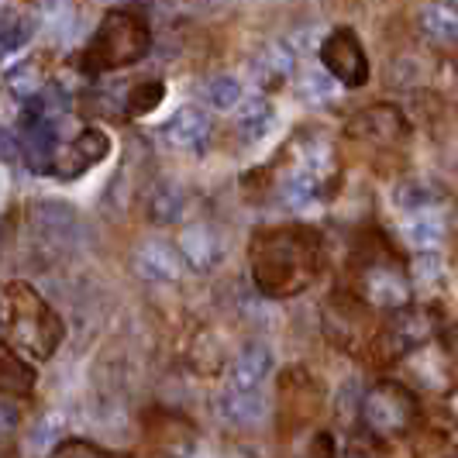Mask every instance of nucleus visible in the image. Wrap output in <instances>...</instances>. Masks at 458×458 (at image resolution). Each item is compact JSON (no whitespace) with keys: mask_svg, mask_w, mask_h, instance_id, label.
<instances>
[{"mask_svg":"<svg viewBox=\"0 0 458 458\" xmlns=\"http://www.w3.org/2000/svg\"><path fill=\"white\" fill-rule=\"evenodd\" d=\"M255 286L273 300L297 297L318 283L324 269V238L307 225L259 228L249 245Z\"/></svg>","mask_w":458,"mask_h":458,"instance_id":"1","label":"nucleus"},{"mask_svg":"<svg viewBox=\"0 0 458 458\" xmlns=\"http://www.w3.org/2000/svg\"><path fill=\"white\" fill-rule=\"evenodd\" d=\"M0 331L4 344L14 348L24 359L46 362L59 352L66 338L63 318L46 303V297L28 283H7L0 297Z\"/></svg>","mask_w":458,"mask_h":458,"instance_id":"2","label":"nucleus"},{"mask_svg":"<svg viewBox=\"0 0 458 458\" xmlns=\"http://www.w3.org/2000/svg\"><path fill=\"white\" fill-rule=\"evenodd\" d=\"M152 48L148 24L135 11L114 7L104 14V21L97 24L90 46L83 48V69L90 72H107V69L135 66L145 59V52Z\"/></svg>","mask_w":458,"mask_h":458,"instance_id":"3","label":"nucleus"},{"mask_svg":"<svg viewBox=\"0 0 458 458\" xmlns=\"http://www.w3.org/2000/svg\"><path fill=\"white\" fill-rule=\"evenodd\" d=\"M417 420H420V400L411 386L396 379H379L359 403V424L372 441L407 437L417 428Z\"/></svg>","mask_w":458,"mask_h":458,"instance_id":"4","label":"nucleus"},{"mask_svg":"<svg viewBox=\"0 0 458 458\" xmlns=\"http://www.w3.org/2000/svg\"><path fill=\"white\" fill-rule=\"evenodd\" d=\"M437 335V318L431 307H403L386 318L383 331L372 338L376 342V359L379 362H393V359H403L417 348L431 342Z\"/></svg>","mask_w":458,"mask_h":458,"instance_id":"5","label":"nucleus"},{"mask_svg":"<svg viewBox=\"0 0 458 458\" xmlns=\"http://www.w3.org/2000/svg\"><path fill=\"white\" fill-rule=\"evenodd\" d=\"M359 283H362V300L369 307H379V310H390V314L411 307V273H403L386 255L369 259L362 266Z\"/></svg>","mask_w":458,"mask_h":458,"instance_id":"6","label":"nucleus"},{"mask_svg":"<svg viewBox=\"0 0 458 458\" xmlns=\"http://www.w3.org/2000/svg\"><path fill=\"white\" fill-rule=\"evenodd\" d=\"M321 63L324 69L342 83V87H366L369 80V59L366 48L359 42V35L352 28H335L327 31V38L321 42Z\"/></svg>","mask_w":458,"mask_h":458,"instance_id":"7","label":"nucleus"},{"mask_svg":"<svg viewBox=\"0 0 458 458\" xmlns=\"http://www.w3.org/2000/svg\"><path fill=\"white\" fill-rule=\"evenodd\" d=\"M348 138H355V141H362L369 148H396V145H403L407 138H411V124H407V117L400 107H393V104H372L366 111H359V114L348 121Z\"/></svg>","mask_w":458,"mask_h":458,"instance_id":"8","label":"nucleus"},{"mask_svg":"<svg viewBox=\"0 0 458 458\" xmlns=\"http://www.w3.org/2000/svg\"><path fill=\"white\" fill-rule=\"evenodd\" d=\"M59 121L21 114V159L31 173L52 176L59 162Z\"/></svg>","mask_w":458,"mask_h":458,"instance_id":"9","label":"nucleus"},{"mask_svg":"<svg viewBox=\"0 0 458 458\" xmlns=\"http://www.w3.org/2000/svg\"><path fill=\"white\" fill-rule=\"evenodd\" d=\"M131 269H135L138 279L145 283H156V286H169V283H180L183 279V255L176 245L162 242V238H148L141 242L131 255Z\"/></svg>","mask_w":458,"mask_h":458,"instance_id":"10","label":"nucleus"},{"mask_svg":"<svg viewBox=\"0 0 458 458\" xmlns=\"http://www.w3.org/2000/svg\"><path fill=\"white\" fill-rule=\"evenodd\" d=\"M107 152H111V138L107 131H100V128H87V131H80V135L69 141L66 148H63V156L55 162V180H80V176H87L93 165H100V162L107 159Z\"/></svg>","mask_w":458,"mask_h":458,"instance_id":"11","label":"nucleus"},{"mask_svg":"<svg viewBox=\"0 0 458 458\" xmlns=\"http://www.w3.org/2000/svg\"><path fill=\"white\" fill-rule=\"evenodd\" d=\"M214 131V121L200 111V107H180L176 114L162 124L159 138L173 148V152H190V156H200L210 141Z\"/></svg>","mask_w":458,"mask_h":458,"instance_id":"12","label":"nucleus"},{"mask_svg":"<svg viewBox=\"0 0 458 458\" xmlns=\"http://www.w3.org/2000/svg\"><path fill=\"white\" fill-rule=\"evenodd\" d=\"M273 352L262 342H249L228 366V390L234 393H259L266 386V379L273 376Z\"/></svg>","mask_w":458,"mask_h":458,"instance_id":"13","label":"nucleus"},{"mask_svg":"<svg viewBox=\"0 0 458 458\" xmlns=\"http://www.w3.org/2000/svg\"><path fill=\"white\" fill-rule=\"evenodd\" d=\"M176 249H180L186 266L197 269V273H210L221 262V255H225L221 234L210 228V225H190V228H183Z\"/></svg>","mask_w":458,"mask_h":458,"instance_id":"14","label":"nucleus"},{"mask_svg":"<svg viewBox=\"0 0 458 458\" xmlns=\"http://www.w3.org/2000/svg\"><path fill=\"white\" fill-rule=\"evenodd\" d=\"M362 314L366 303L352 297H335L331 303H324V331L335 338L338 344L352 348L362 335Z\"/></svg>","mask_w":458,"mask_h":458,"instance_id":"15","label":"nucleus"},{"mask_svg":"<svg viewBox=\"0 0 458 458\" xmlns=\"http://www.w3.org/2000/svg\"><path fill=\"white\" fill-rule=\"evenodd\" d=\"M293 66H297V52L286 42H269L252 59V76L262 90H276V87H283L290 80Z\"/></svg>","mask_w":458,"mask_h":458,"instance_id":"16","label":"nucleus"},{"mask_svg":"<svg viewBox=\"0 0 458 458\" xmlns=\"http://www.w3.org/2000/svg\"><path fill=\"white\" fill-rule=\"evenodd\" d=\"M324 193V176L318 169H310V165H293L286 176H283V183H279V197H283V204L290 207V210H303V207L318 204Z\"/></svg>","mask_w":458,"mask_h":458,"instance_id":"17","label":"nucleus"},{"mask_svg":"<svg viewBox=\"0 0 458 458\" xmlns=\"http://www.w3.org/2000/svg\"><path fill=\"white\" fill-rule=\"evenodd\" d=\"M217 413L234 428H255L269 417V400L262 393H234L225 390L217 400Z\"/></svg>","mask_w":458,"mask_h":458,"instance_id":"18","label":"nucleus"},{"mask_svg":"<svg viewBox=\"0 0 458 458\" xmlns=\"http://www.w3.org/2000/svg\"><path fill=\"white\" fill-rule=\"evenodd\" d=\"M420 31L428 42L441 48L458 46V4L455 0H435L420 11Z\"/></svg>","mask_w":458,"mask_h":458,"instance_id":"19","label":"nucleus"},{"mask_svg":"<svg viewBox=\"0 0 458 458\" xmlns=\"http://www.w3.org/2000/svg\"><path fill=\"white\" fill-rule=\"evenodd\" d=\"M46 87H48V66L42 55L24 59V63H18V66H11L4 72V90L11 93L14 100H21V104L35 100Z\"/></svg>","mask_w":458,"mask_h":458,"instance_id":"20","label":"nucleus"},{"mask_svg":"<svg viewBox=\"0 0 458 458\" xmlns=\"http://www.w3.org/2000/svg\"><path fill=\"white\" fill-rule=\"evenodd\" d=\"M276 124V107L273 100L266 97H249L238 111V135L245 141H262V138L273 131Z\"/></svg>","mask_w":458,"mask_h":458,"instance_id":"21","label":"nucleus"},{"mask_svg":"<svg viewBox=\"0 0 458 458\" xmlns=\"http://www.w3.org/2000/svg\"><path fill=\"white\" fill-rule=\"evenodd\" d=\"M31 386H35V372H31V366L24 362V355H18L14 348H0V390H4V396H28L31 393Z\"/></svg>","mask_w":458,"mask_h":458,"instance_id":"22","label":"nucleus"},{"mask_svg":"<svg viewBox=\"0 0 458 458\" xmlns=\"http://www.w3.org/2000/svg\"><path fill=\"white\" fill-rule=\"evenodd\" d=\"M186 210V193L180 190L176 183H162L152 190V197H148V217H152V225H176L180 217H183Z\"/></svg>","mask_w":458,"mask_h":458,"instance_id":"23","label":"nucleus"},{"mask_svg":"<svg viewBox=\"0 0 458 458\" xmlns=\"http://www.w3.org/2000/svg\"><path fill=\"white\" fill-rule=\"evenodd\" d=\"M338 80L327 72V69H303L297 80V97L303 104H310V107H324V104H331L335 100V93H338Z\"/></svg>","mask_w":458,"mask_h":458,"instance_id":"24","label":"nucleus"},{"mask_svg":"<svg viewBox=\"0 0 458 458\" xmlns=\"http://www.w3.org/2000/svg\"><path fill=\"white\" fill-rule=\"evenodd\" d=\"M393 200L396 207L403 210V214H428V210H435L437 200H441V193H437L431 183H424V180H403V183L393 190Z\"/></svg>","mask_w":458,"mask_h":458,"instance_id":"25","label":"nucleus"},{"mask_svg":"<svg viewBox=\"0 0 458 458\" xmlns=\"http://www.w3.org/2000/svg\"><path fill=\"white\" fill-rule=\"evenodd\" d=\"M445 217H437L435 210H428V214H417L411 217V225H407V242H411L417 252H437V245L445 242Z\"/></svg>","mask_w":458,"mask_h":458,"instance_id":"26","label":"nucleus"},{"mask_svg":"<svg viewBox=\"0 0 458 458\" xmlns=\"http://www.w3.org/2000/svg\"><path fill=\"white\" fill-rule=\"evenodd\" d=\"M0 48H4V55H14L18 48H24L31 42V35H35V18L31 14H24V11H14V7H7L4 11V24H0Z\"/></svg>","mask_w":458,"mask_h":458,"instance_id":"27","label":"nucleus"},{"mask_svg":"<svg viewBox=\"0 0 458 458\" xmlns=\"http://www.w3.org/2000/svg\"><path fill=\"white\" fill-rule=\"evenodd\" d=\"M200 97L214 111H228V107H234L242 100V83L234 76H210L200 87Z\"/></svg>","mask_w":458,"mask_h":458,"instance_id":"28","label":"nucleus"},{"mask_svg":"<svg viewBox=\"0 0 458 458\" xmlns=\"http://www.w3.org/2000/svg\"><path fill=\"white\" fill-rule=\"evenodd\" d=\"M128 104H124V111L131 117H141V114H152L156 107L162 104V97H165V83L162 80H145V83H138V87H128Z\"/></svg>","mask_w":458,"mask_h":458,"instance_id":"29","label":"nucleus"},{"mask_svg":"<svg viewBox=\"0 0 458 458\" xmlns=\"http://www.w3.org/2000/svg\"><path fill=\"white\" fill-rule=\"evenodd\" d=\"M52 458H121V455L100 448V445H93V441H83V437H66V441H59L52 448Z\"/></svg>","mask_w":458,"mask_h":458,"instance_id":"30","label":"nucleus"},{"mask_svg":"<svg viewBox=\"0 0 458 458\" xmlns=\"http://www.w3.org/2000/svg\"><path fill=\"white\" fill-rule=\"evenodd\" d=\"M445 276V266H441V255L437 252H417V259L411 262V279L420 283V286H431Z\"/></svg>","mask_w":458,"mask_h":458,"instance_id":"31","label":"nucleus"},{"mask_svg":"<svg viewBox=\"0 0 458 458\" xmlns=\"http://www.w3.org/2000/svg\"><path fill=\"white\" fill-rule=\"evenodd\" d=\"M14 428H18V407L11 396H4V437L14 435Z\"/></svg>","mask_w":458,"mask_h":458,"instance_id":"32","label":"nucleus"},{"mask_svg":"<svg viewBox=\"0 0 458 458\" xmlns=\"http://www.w3.org/2000/svg\"><path fill=\"white\" fill-rule=\"evenodd\" d=\"M31 7H38V11H46V14H63L69 7V0H28Z\"/></svg>","mask_w":458,"mask_h":458,"instance_id":"33","label":"nucleus"},{"mask_svg":"<svg viewBox=\"0 0 458 458\" xmlns=\"http://www.w3.org/2000/svg\"><path fill=\"white\" fill-rule=\"evenodd\" d=\"M445 344H448V352H452V355H458V324L445 335Z\"/></svg>","mask_w":458,"mask_h":458,"instance_id":"34","label":"nucleus"},{"mask_svg":"<svg viewBox=\"0 0 458 458\" xmlns=\"http://www.w3.org/2000/svg\"><path fill=\"white\" fill-rule=\"evenodd\" d=\"M342 458H376V455H369L366 448H359V445H355V448H348Z\"/></svg>","mask_w":458,"mask_h":458,"instance_id":"35","label":"nucleus"},{"mask_svg":"<svg viewBox=\"0 0 458 458\" xmlns=\"http://www.w3.org/2000/svg\"><path fill=\"white\" fill-rule=\"evenodd\" d=\"M452 411L458 413V393H455V396H452Z\"/></svg>","mask_w":458,"mask_h":458,"instance_id":"36","label":"nucleus"}]
</instances>
